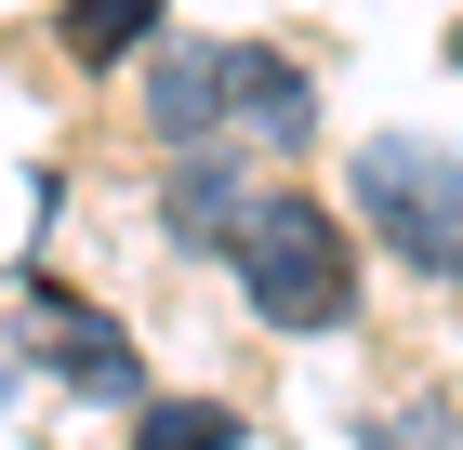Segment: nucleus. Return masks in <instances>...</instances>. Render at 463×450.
<instances>
[{
    "label": "nucleus",
    "instance_id": "1",
    "mask_svg": "<svg viewBox=\"0 0 463 450\" xmlns=\"http://www.w3.org/2000/svg\"><path fill=\"white\" fill-rule=\"evenodd\" d=\"M159 212H173L185 252H225L239 292L279 318V331H345L357 318V252H345V225H331L305 186H251V173H225V159H185Z\"/></svg>",
    "mask_w": 463,
    "mask_h": 450
},
{
    "label": "nucleus",
    "instance_id": "2",
    "mask_svg": "<svg viewBox=\"0 0 463 450\" xmlns=\"http://www.w3.org/2000/svg\"><path fill=\"white\" fill-rule=\"evenodd\" d=\"M146 106H159V133L199 159V146L251 133V146H291L318 106H305V80L265 53V40H185V53H159V80H146Z\"/></svg>",
    "mask_w": 463,
    "mask_h": 450
},
{
    "label": "nucleus",
    "instance_id": "3",
    "mask_svg": "<svg viewBox=\"0 0 463 450\" xmlns=\"http://www.w3.org/2000/svg\"><path fill=\"white\" fill-rule=\"evenodd\" d=\"M357 212H371L424 278H463V159H450V146L371 133V146H357Z\"/></svg>",
    "mask_w": 463,
    "mask_h": 450
},
{
    "label": "nucleus",
    "instance_id": "4",
    "mask_svg": "<svg viewBox=\"0 0 463 450\" xmlns=\"http://www.w3.org/2000/svg\"><path fill=\"white\" fill-rule=\"evenodd\" d=\"M14 331H27V358H53V371H80L93 397H133V345H119L107 318H80L67 292H27V318H14Z\"/></svg>",
    "mask_w": 463,
    "mask_h": 450
},
{
    "label": "nucleus",
    "instance_id": "5",
    "mask_svg": "<svg viewBox=\"0 0 463 450\" xmlns=\"http://www.w3.org/2000/svg\"><path fill=\"white\" fill-rule=\"evenodd\" d=\"M146 27H159V0H67V53H80V67H107V53H133Z\"/></svg>",
    "mask_w": 463,
    "mask_h": 450
},
{
    "label": "nucleus",
    "instance_id": "6",
    "mask_svg": "<svg viewBox=\"0 0 463 450\" xmlns=\"http://www.w3.org/2000/svg\"><path fill=\"white\" fill-rule=\"evenodd\" d=\"M133 450H239V411H213V397H173V411H146Z\"/></svg>",
    "mask_w": 463,
    "mask_h": 450
},
{
    "label": "nucleus",
    "instance_id": "7",
    "mask_svg": "<svg viewBox=\"0 0 463 450\" xmlns=\"http://www.w3.org/2000/svg\"><path fill=\"white\" fill-rule=\"evenodd\" d=\"M450 67H463V27H450Z\"/></svg>",
    "mask_w": 463,
    "mask_h": 450
}]
</instances>
